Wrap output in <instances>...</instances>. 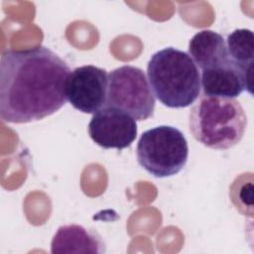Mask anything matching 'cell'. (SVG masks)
I'll return each instance as SVG.
<instances>
[{"label": "cell", "mask_w": 254, "mask_h": 254, "mask_svg": "<svg viewBox=\"0 0 254 254\" xmlns=\"http://www.w3.org/2000/svg\"><path fill=\"white\" fill-rule=\"evenodd\" d=\"M139 165L155 178L177 175L187 164L189 145L176 127L161 125L140 136L136 149Z\"/></svg>", "instance_id": "277c9868"}, {"label": "cell", "mask_w": 254, "mask_h": 254, "mask_svg": "<svg viewBox=\"0 0 254 254\" xmlns=\"http://www.w3.org/2000/svg\"><path fill=\"white\" fill-rule=\"evenodd\" d=\"M253 40L251 30L236 29L227 36L225 42L229 58L244 70H253Z\"/></svg>", "instance_id": "8fae6325"}, {"label": "cell", "mask_w": 254, "mask_h": 254, "mask_svg": "<svg viewBox=\"0 0 254 254\" xmlns=\"http://www.w3.org/2000/svg\"><path fill=\"white\" fill-rule=\"evenodd\" d=\"M247 116L233 98L201 95L190 114L193 138L210 149L225 150L238 144L244 136Z\"/></svg>", "instance_id": "3957f363"}, {"label": "cell", "mask_w": 254, "mask_h": 254, "mask_svg": "<svg viewBox=\"0 0 254 254\" xmlns=\"http://www.w3.org/2000/svg\"><path fill=\"white\" fill-rule=\"evenodd\" d=\"M155 104V96L141 68L126 64L108 74L105 106L118 108L142 121L153 116Z\"/></svg>", "instance_id": "5b68a950"}, {"label": "cell", "mask_w": 254, "mask_h": 254, "mask_svg": "<svg viewBox=\"0 0 254 254\" xmlns=\"http://www.w3.org/2000/svg\"><path fill=\"white\" fill-rule=\"evenodd\" d=\"M70 72L63 59L43 46L4 52L0 60L1 119L29 123L60 110L67 100Z\"/></svg>", "instance_id": "6da1fadb"}, {"label": "cell", "mask_w": 254, "mask_h": 254, "mask_svg": "<svg viewBox=\"0 0 254 254\" xmlns=\"http://www.w3.org/2000/svg\"><path fill=\"white\" fill-rule=\"evenodd\" d=\"M200 86L204 95L234 98L244 90L252 94V70H244L231 59L219 65L202 69Z\"/></svg>", "instance_id": "ba28073f"}, {"label": "cell", "mask_w": 254, "mask_h": 254, "mask_svg": "<svg viewBox=\"0 0 254 254\" xmlns=\"http://www.w3.org/2000/svg\"><path fill=\"white\" fill-rule=\"evenodd\" d=\"M88 134L96 145L104 149L122 150L135 141L137 123L128 113L104 106L93 114L88 124Z\"/></svg>", "instance_id": "52a82bcc"}, {"label": "cell", "mask_w": 254, "mask_h": 254, "mask_svg": "<svg viewBox=\"0 0 254 254\" xmlns=\"http://www.w3.org/2000/svg\"><path fill=\"white\" fill-rule=\"evenodd\" d=\"M51 252L56 253H102L104 244L96 231L78 224L59 227L51 243Z\"/></svg>", "instance_id": "9c48e42d"}, {"label": "cell", "mask_w": 254, "mask_h": 254, "mask_svg": "<svg viewBox=\"0 0 254 254\" xmlns=\"http://www.w3.org/2000/svg\"><path fill=\"white\" fill-rule=\"evenodd\" d=\"M108 74L104 68L82 65L68 75L65 87L67 101L77 110L94 114L106 105Z\"/></svg>", "instance_id": "8992f818"}, {"label": "cell", "mask_w": 254, "mask_h": 254, "mask_svg": "<svg viewBox=\"0 0 254 254\" xmlns=\"http://www.w3.org/2000/svg\"><path fill=\"white\" fill-rule=\"evenodd\" d=\"M189 55L201 70L230 60L223 37L211 30L197 32L189 43Z\"/></svg>", "instance_id": "30bf717a"}, {"label": "cell", "mask_w": 254, "mask_h": 254, "mask_svg": "<svg viewBox=\"0 0 254 254\" xmlns=\"http://www.w3.org/2000/svg\"><path fill=\"white\" fill-rule=\"evenodd\" d=\"M154 95L170 108L192 104L200 92V75L190 56L173 47L155 53L147 65Z\"/></svg>", "instance_id": "7a4b0ae2"}]
</instances>
